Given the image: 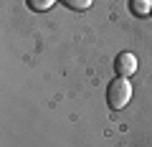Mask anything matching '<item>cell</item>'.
<instances>
[{
	"label": "cell",
	"mask_w": 152,
	"mask_h": 147,
	"mask_svg": "<svg viewBox=\"0 0 152 147\" xmlns=\"http://www.w3.org/2000/svg\"><path fill=\"white\" fill-rule=\"evenodd\" d=\"M114 71H117V76L119 79H129L132 74L137 71V59L134 53H117V61H114Z\"/></svg>",
	"instance_id": "2"
},
{
	"label": "cell",
	"mask_w": 152,
	"mask_h": 147,
	"mask_svg": "<svg viewBox=\"0 0 152 147\" xmlns=\"http://www.w3.org/2000/svg\"><path fill=\"white\" fill-rule=\"evenodd\" d=\"M129 99H132V86H129L127 79H119V76H117V79L107 86V102H109V107H112L114 112L124 109Z\"/></svg>",
	"instance_id": "1"
},
{
	"label": "cell",
	"mask_w": 152,
	"mask_h": 147,
	"mask_svg": "<svg viewBox=\"0 0 152 147\" xmlns=\"http://www.w3.org/2000/svg\"><path fill=\"white\" fill-rule=\"evenodd\" d=\"M69 10H86L89 5H91V0H61Z\"/></svg>",
	"instance_id": "5"
},
{
	"label": "cell",
	"mask_w": 152,
	"mask_h": 147,
	"mask_svg": "<svg viewBox=\"0 0 152 147\" xmlns=\"http://www.w3.org/2000/svg\"><path fill=\"white\" fill-rule=\"evenodd\" d=\"M150 15H152V13H150Z\"/></svg>",
	"instance_id": "6"
},
{
	"label": "cell",
	"mask_w": 152,
	"mask_h": 147,
	"mask_svg": "<svg viewBox=\"0 0 152 147\" xmlns=\"http://www.w3.org/2000/svg\"><path fill=\"white\" fill-rule=\"evenodd\" d=\"M26 3H28V8H31L33 13H46L56 0H26Z\"/></svg>",
	"instance_id": "4"
},
{
	"label": "cell",
	"mask_w": 152,
	"mask_h": 147,
	"mask_svg": "<svg viewBox=\"0 0 152 147\" xmlns=\"http://www.w3.org/2000/svg\"><path fill=\"white\" fill-rule=\"evenodd\" d=\"M129 10L137 18H145L147 13H152V0H129Z\"/></svg>",
	"instance_id": "3"
}]
</instances>
